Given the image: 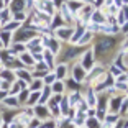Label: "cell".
I'll return each mask as SVG.
<instances>
[{"mask_svg": "<svg viewBox=\"0 0 128 128\" xmlns=\"http://www.w3.org/2000/svg\"><path fill=\"white\" fill-rule=\"evenodd\" d=\"M54 125L53 123H46V125H41V128H53Z\"/></svg>", "mask_w": 128, "mask_h": 128, "instance_id": "52a82bcc", "label": "cell"}, {"mask_svg": "<svg viewBox=\"0 0 128 128\" xmlns=\"http://www.w3.org/2000/svg\"><path fill=\"white\" fill-rule=\"evenodd\" d=\"M7 104H8L10 107H15V105H18V102H16L15 98H8V100H7Z\"/></svg>", "mask_w": 128, "mask_h": 128, "instance_id": "7a4b0ae2", "label": "cell"}, {"mask_svg": "<svg viewBox=\"0 0 128 128\" xmlns=\"http://www.w3.org/2000/svg\"><path fill=\"white\" fill-rule=\"evenodd\" d=\"M113 43H115V40H113L112 36H108V38H102V40H98L97 46H95V51H97V53L108 51V49L113 46Z\"/></svg>", "mask_w": 128, "mask_h": 128, "instance_id": "6da1fadb", "label": "cell"}, {"mask_svg": "<svg viewBox=\"0 0 128 128\" xmlns=\"http://www.w3.org/2000/svg\"><path fill=\"white\" fill-rule=\"evenodd\" d=\"M36 113H38V115H40L41 118H44V115H46V110H43V108H38V110H36Z\"/></svg>", "mask_w": 128, "mask_h": 128, "instance_id": "5b68a950", "label": "cell"}, {"mask_svg": "<svg viewBox=\"0 0 128 128\" xmlns=\"http://www.w3.org/2000/svg\"><path fill=\"white\" fill-rule=\"evenodd\" d=\"M64 128H74V126H72V125H69V123H66V125H64Z\"/></svg>", "mask_w": 128, "mask_h": 128, "instance_id": "ba28073f", "label": "cell"}, {"mask_svg": "<svg viewBox=\"0 0 128 128\" xmlns=\"http://www.w3.org/2000/svg\"><path fill=\"white\" fill-rule=\"evenodd\" d=\"M13 8L20 10V8H22V0H15V4H13Z\"/></svg>", "mask_w": 128, "mask_h": 128, "instance_id": "277c9868", "label": "cell"}, {"mask_svg": "<svg viewBox=\"0 0 128 128\" xmlns=\"http://www.w3.org/2000/svg\"><path fill=\"white\" fill-rule=\"evenodd\" d=\"M59 34L62 38H68V36H71V31H68V30H62V31H59Z\"/></svg>", "mask_w": 128, "mask_h": 128, "instance_id": "3957f363", "label": "cell"}, {"mask_svg": "<svg viewBox=\"0 0 128 128\" xmlns=\"http://www.w3.org/2000/svg\"><path fill=\"white\" fill-rule=\"evenodd\" d=\"M54 90L61 92V90H62V86H61V84H54Z\"/></svg>", "mask_w": 128, "mask_h": 128, "instance_id": "8992f818", "label": "cell"}]
</instances>
